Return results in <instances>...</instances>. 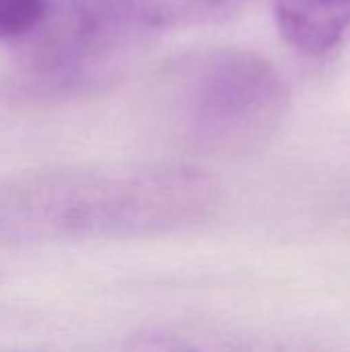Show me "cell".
<instances>
[{
  "mask_svg": "<svg viewBox=\"0 0 350 352\" xmlns=\"http://www.w3.org/2000/svg\"><path fill=\"white\" fill-rule=\"evenodd\" d=\"M124 352H295L278 344L223 334L192 324L146 326L134 332Z\"/></svg>",
  "mask_w": 350,
  "mask_h": 352,
  "instance_id": "5",
  "label": "cell"
},
{
  "mask_svg": "<svg viewBox=\"0 0 350 352\" xmlns=\"http://www.w3.org/2000/svg\"><path fill=\"white\" fill-rule=\"evenodd\" d=\"M50 0H0V43H21L43 21Z\"/></svg>",
  "mask_w": 350,
  "mask_h": 352,
  "instance_id": "6",
  "label": "cell"
},
{
  "mask_svg": "<svg viewBox=\"0 0 350 352\" xmlns=\"http://www.w3.org/2000/svg\"><path fill=\"white\" fill-rule=\"evenodd\" d=\"M283 39L307 56L332 52L350 31V0H274Z\"/></svg>",
  "mask_w": 350,
  "mask_h": 352,
  "instance_id": "4",
  "label": "cell"
},
{
  "mask_svg": "<svg viewBox=\"0 0 350 352\" xmlns=\"http://www.w3.org/2000/svg\"><path fill=\"white\" fill-rule=\"evenodd\" d=\"M188 0H50L14 58V93L39 103L101 95L159 39L190 27Z\"/></svg>",
  "mask_w": 350,
  "mask_h": 352,
  "instance_id": "2",
  "label": "cell"
},
{
  "mask_svg": "<svg viewBox=\"0 0 350 352\" xmlns=\"http://www.w3.org/2000/svg\"><path fill=\"white\" fill-rule=\"evenodd\" d=\"M0 352H45V351H37V349H0Z\"/></svg>",
  "mask_w": 350,
  "mask_h": 352,
  "instance_id": "8",
  "label": "cell"
},
{
  "mask_svg": "<svg viewBox=\"0 0 350 352\" xmlns=\"http://www.w3.org/2000/svg\"><path fill=\"white\" fill-rule=\"evenodd\" d=\"M144 89L177 144L198 157L233 159L262 148L289 107L278 68L235 43H200L165 58Z\"/></svg>",
  "mask_w": 350,
  "mask_h": 352,
  "instance_id": "3",
  "label": "cell"
},
{
  "mask_svg": "<svg viewBox=\"0 0 350 352\" xmlns=\"http://www.w3.org/2000/svg\"><path fill=\"white\" fill-rule=\"evenodd\" d=\"M221 204L217 177L184 161L31 167L0 175V250L182 233Z\"/></svg>",
  "mask_w": 350,
  "mask_h": 352,
  "instance_id": "1",
  "label": "cell"
},
{
  "mask_svg": "<svg viewBox=\"0 0 350 352\" xmlns=\"http://www.w3.org/2000/svg\"><path fill=\"white\" fill-rule=\"evenodd\" d=\"M245 0H190L194 25L219 23L235 14Z\"/></svg>",
  "mask_w": 350,
  "mask_h": 352,
  "instance_id": "7",
  "label": "cell"
}]
</instances>
